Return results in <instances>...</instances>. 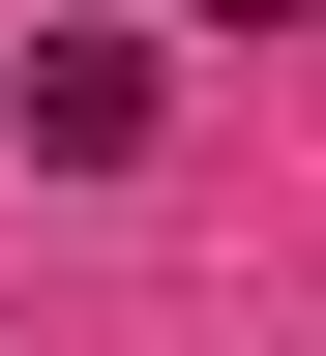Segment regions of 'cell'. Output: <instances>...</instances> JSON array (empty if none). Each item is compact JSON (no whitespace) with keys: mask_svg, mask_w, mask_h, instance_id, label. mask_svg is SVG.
Returning a JSON list of instances; mask_svg holds the SVG:
<instances>
[{"mask_svg":"<svg viewBox=\"0 0 326 356\" xmlns=\"http://www.w3.org/2000/svg\"><path fill=\"white\" fill-rule=\"evenodd\" d=\"M0 119H30V178H119V149H149V30H30Z\"/></svg>","mask_w":326,"mask_h":356,"instance_id":"cell-1","label":"cell"},{"mask_svg":"<svg viewBox=\"0 0 326 356\" xmlns=\"http://www.w3.org/2000/svg\"><path fill=\"white\" fill-rule=\"evenodd\" d=\"M238 30H297V0H238Z\"/></svg>","mask_w":326,"mask_h":356,"instance_id":"cell-2","label":"cell"}]
</instances>
